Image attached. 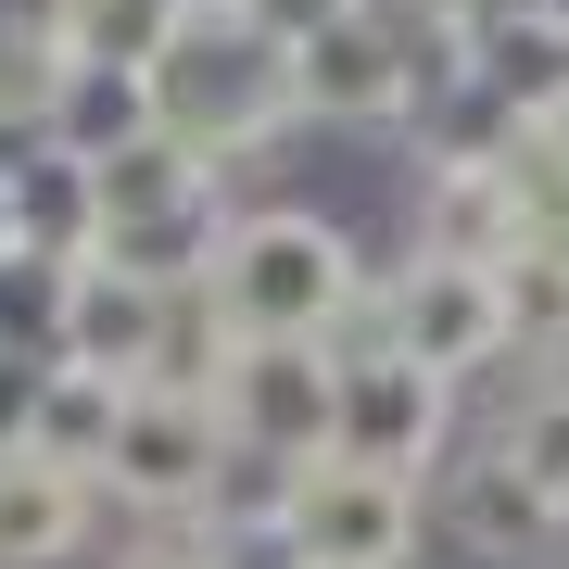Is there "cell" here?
<instances>
[{
	"mask_svg": "<svg viewBox=\"0 0 569 569\" xmlns=\"http://www.w3.org/2000/svg\"><path fill=\"white\" fill-rule=\"evenodd\" d=\"M152 127L178 152H203L228 190L253 178L266 152L305 127V89H291V51L266 39L253 13H190L178 26V51L152 63Z\"/></svg>",
	"mask_w": 569,
	"mask_h": 569,
	"instance_id": "1",
	"label": "cell"
},
{
	"mask_svg": "<svg viewBox=\"0 0 569 569\" xmlns=\"http://www.w3.org/2000/svg\"><path fill=\"white\" fill-rule=\"evenodd\" d=\"M203 291H216V317L241 329V342H329L342 305L367 291V253H355V228L317 216V203H241L216 266H203Z\"/></svg>",
	"mask_w": 569,
	"mask_h": 569,
	"instance_id": "2",
	"label": "cell"
},
{
	"mask_svg": "<svg viewBox=\"0 0 569 569\" xmlns=\"http://www.w3.org/2000/svg\"><path fill=\"white\" fill-rule=\"evenodd\" d=\"M228 406L216 392H178V380H140L127 392V418H114V443H102V493L127 519H203L216 507V481H228Z\"/></svg>",
	"mask_w": 569,
	"mask_h": 569,
	"instance_id": "3",
	"label": "cell"
},
{
	"mask_svg": "<svg viewBox=\"0 0 569 569\" xmlns=\"http://www.w3.org/2000/svg\"><path fill=\"white\" fill-rule=\"evenodd\" d=\"M279 531L305 545L317 569H418L430 557V481H406V468H355V456H317L305 481H291Z\"/></svg>",
	"mask_w": 569,
	"mask_h": 569,
	"instance_id": "4",
	"label": "cell"
},
{
	"mask_svg": "<svg viewBox=\"0 0 569 569\" xmlns=\"http://www.w3.org/2000/svg\"><path fill=\"white\" fill-rule=\"evenodd\" d=\"M228 406V443L241 456H279V468H317L329 430H342V355L329 342H241L216 380Z\"/></svg>",
	"mask_w": 569,
	"mask_h": 569,
	"instance_id": "5",
	"label": "cell"
},
{
	"mask_svg": "<svg viewBox=\"0 0 569 569\" xmlns=\"http://www.w3.org/2000/svg\"><path fill=\"white\" fill-rule=\"evenodd\" d=\"M430 519H443V545L468 569H569V507L507 443H481V456H456L443 481H430Z\"/></svg>",
	"mask_w": 569,
	"mask_h": 569,
	"instance_id": "6",
	"label": "cell"
},
{
	"mask_svg": "<svg viewBox=\"0 0 569 569\" xmlns=\"http://www.w3.org/2000/svg\"><path fill=\"white\" fill-rule=\"evenodd\" d=\"M456 418H468V392L443 380V367L367 355V367H342V430H329V456L406 468V481H443V468H456Z\"/></svg>",
	"mask_w": 569,
	"mask_h": 569,
	"instance_id": "7",
	"label": "cell"
},
{
	"mask_svg": "<svg viewBox=\"0 0 569 569\" xmlns=\"http://www.w3.org/2000/svg\"><path fill=\"white\" fill-rule=\"evenodd\" d=\"M392 355H406V367H443L456 392L481 380V367H519L507 355V291H493V266L406 253V266H392Z\"/></svg>",
	"mask_w": 569,
	"mask_h": 569,
	"instance_id": "8",
	"label": "cell"
},
{
	"mask_svg": "<svg viewBox=\"0 0 569 569\" xmlns=\"http://www.w3.org/2000/svg\"><path fill=\"white\" fill-rule=\"evenodd\" d=\"M291 89H305V127H355V140H406V89H418V39L380 13H342L291 51Z\"/></svg>",
	"mask_w": 569,
	"mask_h": 569,
	"instance_id": "9",
	"label": "cell"
},
{
	"mask_svg": "<svg viewBox=\"0 0 569 569\" xmlns=\"http://www.w3.org/2000/svg\"><path fill=\"white\" fill-rule=\"evenodd\" d=\"M164 317H178V279H140V266L89 253L77 279H63V342L51 367H102V380H164Z\"/></svg>",
	"mask_w": 569,
	"mask_h": 569,
	"instance_id": "10",
	"label": "cell"
},
{
	"mask_svg": "<svg viewBox=\"0 0 569 569\" xmlns=\"http://www.w3.org/2000/svg\"><path fill=\"white\" fill-rule=\"evenodd\" d=\"M102 531H114V493H102V468H77V456H0V569H89L102 557Z\"/></svg>",
	"mask_w": 569,
	"mask_h": 569,
	"instance_id": "11",
	"label": "cell"
},
{
	"mask_svg": "<svg viewBox=\"0 0 569 569\" xmlns=\"http://www.w3.org/2000/svg\"><path fill=\"white\" fill-rule=\"evenodd\" d=\"M406 253H443V266H507V253H519V190H507V152H493V164H418Z\"/></svg>",
	"mask_w": 569,
	"mask_h": 569,
	"instance_id": "12",
	"label": "cell"
},
{
	"mask_svg": "<svg viewBox=\"0 0 569 569\" xmlns=\"http://www.w3.org/2000/svg\"><path fill=\"white\" fill-rule=\"evenodd\" d=\"M468 63L519 127H569V0H531V13L468 26Z\"/></svg>",
	"mask_w": 569,
	"mask_h": 569,
	"instance_id": "13",
	"label": "cell"
},
{
	"mask_svg": "<svg viewBox=\"0 0 569 569\" xmlns=\"http://www.w3.org/2000/svg\"><path fill=\"white\" fill-rule=\"evenodd\" d=\"M13 216H26V253H51V266H89V253H102V178H89L77 152L13 164Z\"/></svg>",
	"mask_w": 569,
	"mask_h": 569,
	"instance_id": "14",
	"label": "cell"
},
{
	"mask_svg": "<svg viewBox=\"0 0 569 569\" xmlns=\"http://www.w3.org/2000/svg\"><path fill=\"white\" fill-rule=\"evenodd\" d=\"M127 140H152V77H127V63H63V102H51V152L102 164Z\"/></svg>",
	"mask_w": 569,
	"mask_h": 569,
	"instance_id": "15",
	"label": "cell"
},
{
	"mask_svg": "<svg viewBox=\"0 0 569 569\" xmlns=\"http://www.w3.org/2000/svg\"><path fill=\"white\" fill-rule=\"evenodd\" d=\"M178 26H190V0H63L51 39H63V63H127V77H152V63L178 51Z\"/></svg>",
	"mask_w": 569,
	"mask_h": 569,
	"instance_id": "16",
	"label": "cell"
},
{
	"mask_svg": "<svg viewBox=\"0 0 569 569\" xmlns=\"http://www.w3.org/2000/svg\"><path fill=\"white\" fill-rule=\"evenodd\" d=\"M114 418H127V380H102V367H51V406H39V456H77V468H102Z\"/></svg>",
	"mask_w": 569,
	"mask_h": 569,
	"instance_id": "17",
	"label": "cell"
},
{
	"mask_svg": "<svg viewBox=\"0 0 569 569\" xmlns=\"http://www.w3.org/2000/svg\"><path fill=\"white\" fill-rule=\"evenodd\" d=\"M63 279H77V266H51V253L0 266V342H13V355H51L63 342Z\"/></svg>",
	"mask_w": 569,
	"mask_h": 569,
	"instance_id": "18",
	"label": "cell"
},
{
	"mask_svg": "<svg viewBox=\"0 0 569 569\" xmlns=\"http://www.w3.org/2000/svg\"><path fill=\"white\" fill-rule=\"evenodd\" d=\"M39 406H51V355H13V342H0V456L39 443Z\"/></svg>",
	"mask_w": 569,
	"mask_h": 569,
	"instance_id": "19",
	"label": "cell"
},
{
	"mask_svg": "<svg viewBox=\"0 0 569 569\" xmlns=\"http://www.w3.org/2000/svg\"><path fill=\"white\" fill-rule=\"evenodd\" d=\"M203 569H317V557L291 545L279 519H253V531H216V545H203Z\"/></svg>",
	"mask_w": 569,
	"mask_h": 569,
	"instance_id": "20",
	"label": "cell"
},
{
	"mask_svg": "<svg viewBox=\"0 0 569 569\" xmlns=\"http://www.w3.org/2000/svg\"><path fill=\"white\" fill-rule=\"evenodd\" d=\"M241 13H253V26H266V39H279V51H305L317 26H342V13H367V0H241Z\"/></svg>",
	"mask_w": 569,
	"mask_h": 569,
	"instance_id": "21",
	"label": "cell"
},
{
	"mask_svg": "<svg viewBox=\"0 0 569 569\" xmlns=\"http://www.w3.org/2000/svg\"><path fill=\"white\" fill-rule=\"evenodd\" d=\"M26 253V216H13V178H0V266Z\"/></svg>",
	"mask_w": 569,
	"mask_h": 569,
	"instance_id": "22",
	"label": "cell"
}]
</instances>
